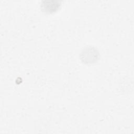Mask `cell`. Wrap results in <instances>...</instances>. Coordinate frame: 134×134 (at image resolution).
I'll use <instances>...</instances> for the list:
<instances>
[{
  "instance_id": "6da1fadb",
  "label": "cell",
  "mask_w": 134,
  "mask_h": 134,
  "mask_svg": "<svg viewBox=\"0 0 134 134\" xmlns=\"http://www.w3.org/2000/svg\"><path fill=\"white\" fill-rule=\"evenodd\" d=\"M81 54V59L83 62L87 63H93L97 58L98 54L97 51L93 48H86L82 51Z\"/></svg>"
}]
</instances>
